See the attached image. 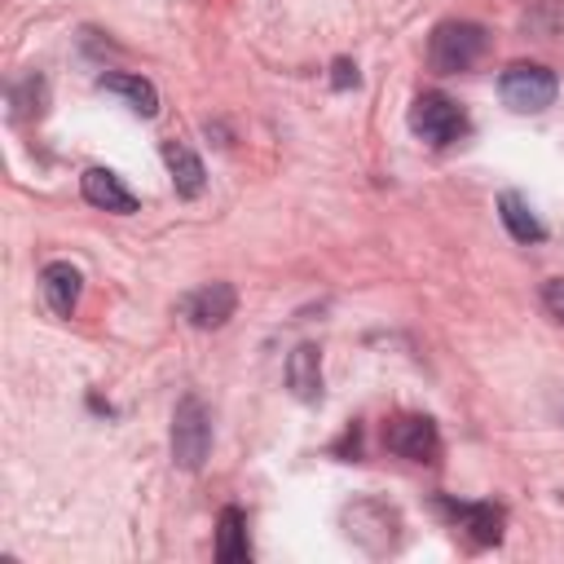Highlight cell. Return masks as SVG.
<instances>
[{"label":"cell","mask_w":564,"mask_h":564,"mask_svg":"<svg viewBox=\"0 0 564 564\" xmlns=\"http://www.w3.org/2000/svg\"><path fill=\"white\" fill-rule=\"evenodd\" d=\"M163 163H167L172 185H176L181 198H198V194H203V185H207V167H203V159H198L189 145L167 141V145H163Z\"/></svg>","instance_id":"cell-12"},{"label":"cell","mask_w":564,"mask_h":564,"mask_svg":"<svg viewBox=\"0 0 564 564\" xmlns=\"http://www.w3.org/2000/svg\"><path fill=\"white\" fill-rule=\"evenodd\" d=\"M106 93H115V97H123L141 119H154L159 115V93H154V84L150 79H141V75H128V70H110V75H101L97 79Z\"/></svg>","instance_id":"cell-13"},{"label":"cell","mask_w":564,"mask_h":564,"mask_svg":"<svg viewBox=\"0 0 564 564\" xmlns=\"http://www.w3.org/2000/svg\"><path fill=\"white\" fill-rule=\"evenodd\" d=\"M498 216H502V225H507V234L516 238V242H542L546 238V229H542V220L529 212V203L520 198V194H502L498 198Z\"/></svg>","instance_id":"cell-15"},{"label":"cell","mask_w":564,"mask_h":564,"mask_svg":"<svg viewBox=\"0 0 564 564\" xmlns=\"http://www.w3.org/2000/svg\"><path fill=\"white\" fill-rule=\"evenodd\" d=\"M286 388L308 405L322 401V352H317V344H300L286 357Z\"/></svg>","instance_id":"cell-11"},{"label":"cell","mask_w":564,"mask_h":564,"mask_svg":"<svg viewBox=\"0 0 564 564\" xmlns=\"http://www.w3.org/2000/svg\"><path fill=\"white\" fill-rule=\"evenodd\" d=\"M441 507H445V516H449L458 529L471 533V542H480V546L502 542V524H507L502 507H494V502H454V498H445Z\"/></svg>","instance_id":"cell-8"},{"label":"cell","mask_w":564,"mask_h":564,"mask_svg":"<svg viewBox=\"0 0 564 564\" xmlns=\"http://www.w3.org/2000/svg\"><path fill=\"white\" fill-rule=\"evenodd\" d=\"M79 291H84V278H79V269H75L70 260L44 264V273H40V295H44V304H48L57 317H70V313H75Z\"/></svg>","instance_id":"cell-10"},{"label":"cell","mask_w":564,"mask_h":564,"mask_svg":"<svg viewBox=\"0 0 564 564\" xmlns=\"http://www.w3.org/2000/svg\"><path fill=\"white\" fill-rule=\"evenodd\" d=\"M383 445L397 454V458H410V463H432L436 449H441V432L427 414H397L388 427H383Z\"/></svg>","instance_id":"cell-6"},{"label":"cell","mask_w":564,"mask_h":564,"mask_svg":"<svg viewBox=\"0 0 564 564\" xmlns=\"http://www.w3.org/2000/svg\"><path fill=\"white\" fill-rule=\"evenodd\" d=\"M542 308L564 326V278H551V282L542 286Z\"/></svg>","instance_id":"cell-16"},{"label":"cell","mask_w":564,"mask_h":564,"mask_svg":"<svg viewBox=\"0 0 564 564\" xmlns=\"http://www.w3.org/2000/svg\"><path fill=\"white\" fill-rule=\"evenodd\" d=\"M207 449H212V414L198 397H181L172 414V458L185 471H198Z\"/></svg>","instance_id":"cell-4"},{"label":"cell","mask_w":564,"mask_h":564,"mask_svg":"<svg viewBox=\"0 0 564 564\" xmlns=\"http://www.w3.org/2000/svg\"><path fill=\"white\" fill-rule=\"evenodd\" d=\"M330 84L344 93V88H357L361 84V75H357V62H348V57H335V66H330Z\"/></svg>","instance_id":"cell-17"},{"label":"cell","mask_w":564,"mask_h":564,"mask_svg":"<svg viewBox=\"0 0 564 564\" xmlns=\"http://www.w3.org/2000/svg\"><path fill=\"white\" fill-rule=\"evenodd\" d=\"M79 194H84L93 207H101V212H119V216L137 212V194H132L110 167H88V172L79 176Z\"/></svg>","instance_id":"cell-9"},{"label":"cell","mask_w":564,"mask_h":564,"mask_svg":"<svg viewBox=\"0 0 564 564\" xmlns=\"http://www.w3.org/2000/svg\"><path fill=\"white\" fill-rule=\"evenodd\" d=\"M410 132L419 137V141H427V145H449V141H458L463 132H467V115H463V106L454 101V97H445V93H419L414 97V106H410Z\"/></svg>","instance_id":"cell-3"},{"label":"cell","mask_w":564,"mask_h":564,"mask_svg":"<svg viewBox=\"0 0 564 564\" xmlns=\"http://www.w3.org/2000/svg\"><path fill=\"white\" fill-rule=\"evenodd\" d=\"M251 555V542H247V516L238 507H225L220 511V524H216V560L220 564H238Z\"/></svg>","instance_id":"cell-14"},{"label":"cell","mask_w":564,"mask_h":564,"mask_svg":"<svg viewBox=\"0 0 564 564\" xmlns=\"http://www.w3.org/2000/svg\"><path fill=\"white\" fill-rule=\"evenodd\" d=\"M344 524H348V538L361 542V546L375 551V555H379V551H392V546H397V529H401L397 511L383 507V502H375V498L352 502V507L344 511Z\"/></svg>","instance_id":"cell-5"},{"label":"cell","mask_w":564,"mask_h":564,"mask_svg":"<svg viewBox=\"0 0 564 564\" xmlns=\"http://www.w3.org/2000/svg\"><path fill=\"white\" fill-rule=\"evenodd\" d=\"M489 48V35L480 22H463V18H449L432 31L427 40V62L432 70L441 75H458V70H471L480 62V53Z\"/></svg>","instance_id":"cell-1"},{"label":"cell","mask_w":564,"mask_h":564,"mask_svg":"<svg viewBox=\"0 0 564 564\" xmlns=\"http://www.w3.org/2000/svg\"><path fill=\"white\" fill-rule=\"evenodd\" d=\"M234 308H238V291H234L229 282H207V286H198V291H189V295L181 300L185 322L198 326V330L225 326V322L234 317Z\"/></svg>","instance_id":"cell-7"},{"label":"cell","mask_w":564,"mask_h":564,"mask_svg":"<svg viewBox=\"0 0 564 564\" xmlns=\"http://www.w3.org/2000/svg\"><path fill=\"white\" fill-rule=\"evenodd\" d=\"M498 93H502V101H507L511 110L538 115V110H546V106L555 101L560 79H555V70H546V66H538V62H511V66L502 70V79H498Z\"/></svg>","instance_id":"cell-2"}]
</instances>
